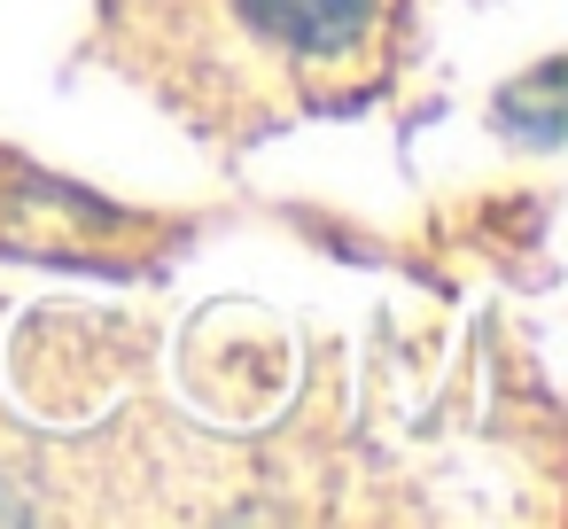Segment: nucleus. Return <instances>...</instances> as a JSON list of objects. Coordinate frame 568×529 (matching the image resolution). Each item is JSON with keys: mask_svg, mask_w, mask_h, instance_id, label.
Masks as SVG:
<instances>
[{"mask_svg": "<svg viewBox=\"0 0 568 529\" xmlns=\"http://www.w3.org/2000/svg\"><path fill=\"white\" fill-rule=\"evenodd\" d=\"M366 9H374V0H242V17H250L265 40L304 48V55L343 48V40L366 24Z\"/></svg>", "mask_w": 568, "mask_h": 529, "instance_id": "1", "label": "nucleus"}, {"mask_svg": "<svg viewBox=\"0 0 568 529\" xmlns=\"http://www.w3.org/2000/svg\"><path fill=\"white\" fill-rule=\"evenodd\" d=\"M552 94H560V63H545L529 87H514V94L498 102V118H506L514 133H529V141L552 149V141H560V110H552Z\"/></svg>", "mask_w": 568, "mask_h": 529, "instance_id": "2", "label": "nucleus"}]
</instances>
